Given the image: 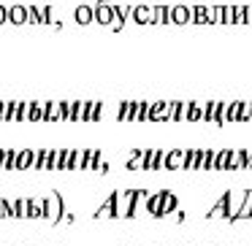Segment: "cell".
I'll use <instances>...</instances> for the list:
<instances>
[{
    "label": "cell",
    "mask_w": 252,
    "mask_h": 246,
    "mask_svg": "<svg viewBox=\"0 0 252 246\" xmlns=\"http://www.w3.org/2000/svg\"><path fill=\"white\" fill-rule=\"evenodd\" d=\"M28 22L30 25H41L38 22V6H28Z\"/></svg>",
    "instance_id": "obj_27"
},
{
    "label": "cell",
    "mask_w": 252,
    "mask_h": 246,
    "mask_svg": "<svg viewBox=\"0 0 252 246\" xmlns=\"http://www.w3.org/2000/svg\"><path fill=\"white\" fill-rule=\"evenodd\" d=\"M28 219H44V197H28Z\"/></svg>",
    "instance_id": "obj_10"
},
{
    "label": "cell",
    "mask_w": 252,
    "mask_h": 246,
    "mask_svg": "<svg viewBox=\"0 0 252 246\" xmlns=\"http://www.w3.org/2000/svg\"><path fill=\"white\" fill-rule=\"evenodd\" d=\"M190 22V6H168V25H187Z\"/></svg>",
    "instance_id": "obj_5"
},
{
    "label": "cell",
    "mask_w": 252,
    "mask_h": 246,
    "mask_svg": "<svg viewBox=\"0 0 252 246\" xmlns=\"http://www.w3.org/2000/svg\"><path fill=\"white\" fill-rule=\"evenodd\" d=\"M244 25H252V6H244Z\"/></svg>",
    "instance_id": "obj_29"
},
{
    "label": "cell",
    "mask_w": 252,
    "mask_h": 246,
    "mask_svg": "<svg viewBox=\"0 0 252 246\" xmlns=\"http://www.w3.org/2000/svg\"><path fill=\"white\" fill-rule=\"evenodd\" d=\"M241 106H244V100L225 103V122H241Z\"/></svg>",
    "instance_id": "obj_11"
},
{
    "label": "cell",
    "mask_w": 252,
    "mask_h": 246,
    "mask_svg": "<svg viewBox=\"0 0 252 246\" xmlns=\"http://www.w3.org/2000/svg\"><path fill=\"white\" fill-rule=\"evenodd\" d=\"M163 168H165V170H179V168H185V149H171V152H165Z\"/></svg>",
    "instance_id": "obj_3"
},
{
    "label": "cell",
    "mask_w": 252,
    "mask_h": 246,
    "mask_svg": "<svg viewBox=\"0 0 252 246\" xmlns=\"http://www.w3.org/2000/svg\"><path fill=\"white\" fill-rule=\"evenodd\" d=\"M6 22H8V8H6V6H0V27H3Z\"/></svg>",
    "instance_id": "obj_28"
},
{
    "label": "cell",
    "mask_w": 252,
    "mask_h": 246,
    "mask_svg": "<svg viewBox=\"0 0 252 246\" xmlns=\"http://www.w3.org/2000/svg\"><path fill=\"white\" fill-rule=\"evenodd\" d=\"M8 22L11 25H25L28 22V6H11L8 8Z\"/></svg>",
    "instance_id": "obj_14"
},
{
    "label": "cell",
    "mask_w": 252,
    "mask_h": 246,
    "mask_svg": "<svg viewBox=\"0 0 252 246\" xmlns=\"http://www.w3.org/2000/svg\"><path fill=\"white\" fill-rule=\"evenodd\" d=\"M176 206H179V197L174 195V192L163 190V203H160V211H158V219L168 217L171 211H176Z\"/></svg>",
    "instance_id": "obj_6"
},
{
    "label": "cell",
    "mask_w": 252,
    "mask_h": 246,
    "mask_svg": "<svg viewBox=\"0 0 252 246\" xmlns=\"http://www.w3.org/2000/svg\"><path fill=\"white\" fill-rule=\"evenodd\" d=\"M41 116H44V100H30L28 122H41Z\"/></svg>",
    "instance_id": "obj_18"
},
{
    "label": "cell",
    "mask_w": 252,
    "mask_h": 246,
    "mask_svg": "<svg viewBox=\"0 0 252 246\" xmlns=\"http://www.w3.org/2000/svg\"><path fill=\"white\" fill-rule=\"evenodd\" d=\"M46 160H49V149H35L33 168H35V170H46Z\"/></svg>",
    "instance_id": "obj_21"
},
{
    "label": "cell",
    "mask_w": 252,
    "mask_h": 246,
    "mask_svg": "<svg viewBox=\"0 0 252 246\" xmlns=\"http://www.w3.org/2000/svg\"><path fill=\"white\" fill-rule=\"evenodd\" d=\"M185 106L187 103H182V100H171V103H168V119L171 122L185 119Z\"/></svg>",
    "instance_id": "obj_16"
},
{
    "label": "cell",
    "mask_w": 252,
    "mask_h": 246,
    "mask_svg": "<svg viewBox=\"0 0 252 246\" xmlns=\"http://www.w3.org/2000/svg\"><path fill=\"white\" fill-rule=\"evenodd\" d=\"M130 19L136 25H152V6H133Z\"/></svg>",
    "instance_id": "obj_7"
},
{
    "label": "cell",
    "mask_w": 252,
    "mask_h": 246,
    "mask_svg": "<svg viewBox=\"0 0 252 246\" xmlns=\"http://www.w3.org/2000/svg\"><path fill=\"white\" fill-rule=\"evenodd\" d=\"M125 168H127V170H138V168H144V149H136V152L130 154V160L125 163Z\"/></svg>",
    "instance_id": "obj_20"
},
{
    "label": "cell",
    "mask_w": 252,
    "mask_h": 246,
    "mask_svg": "<svg viewBox=\"0 0 252 246\" xmlns=\"http://www.w3.org/2000/svg\"><path fill=\"white\" fill-rule=\"evenodd\" d=\"M147 119H149V122H168V103H165V100H158V103H149Z\"/></svg>",
    "instance_id": "obj_4"
},
{
    "label": "cell",
    "mask_w": 252,
    "mask_h": 246,
    "mask_svg": "<svg viewBox=\"0 0 252 246\" xmlns=\"http://www.w3.org/2000/svg\"><path fill=\"white\" fill-rule=\"evenodd\" d=\"M73 19H76L79 25H90V22H93V6H87V3L76 6V8H73Z\"/></svg>",
    "instance_id": "obj_13"
},
{
    "label": "cell",
    "mask_w": 252,
    "mask_h": 246,
    "mask_svg": "<svg viewBox=\"0 0 252 246\" xmlns=\"http://www.w3.org/2000/svg\"><path fill=\"white\" fill-rule=\"evenodd\" d=\"M38 22L41 25L55 22V11H52V6H38Z\"/></svg>",
    "instance_id": "obj_22"
},
{
    "label": "cell",
    "mask_w": 252,
    "mask_h": 246,
    "mask_svg": "<svg viewBox=\"0 0 252 246\" xmlns=\"http://www.w3.org/2000/svg\"><path fill=\"white\" fill-rule=\"evenodd\" d=\"M33 160H35V149H19L14 168H17V170H28V168H33Z\"/></svg>",
    "instance_id": "obj_8"
},
{
    "label": "cell",
    "mask_w": 252,
    "mask_h": 246,
    "mask_svg": "<svg viewBox=\"0 0 252 246\" xmlns=\"http://www.w3.org/2000/svg\"><path fill=\"white\" fill-rule=\"evenodd\" d=\"M228 157H230V149H220V152H214L212 170H225L228 168Z\"/></svg>",
    "instance_id": "obj_17"
},
{
    "label": "cell",
    "mask_w": 252,
    "mask_h": 246,
    "mask_svg": "<svg viewBox=\"0 0 252 246\" xmlns=\"http://www.w3.org/2000/svg\"><path fill=\"white\" fill-rule=\"evenodd\" d=\"M63 211H65V200H63V195L57 190H52L49 195L44 197V219L49 224H60Z\"/></svg>",
    "instance_id": "obj_1"
},
{
    "label": "cell",
    "mask_w": 252,
    "mask_h": 246,
    "mask_svg": "<svg viewBox=\"0 0 252 246\" xmlns=\"http://www.w3.org/2000/svg\"><path fill=\"white\" fill-rule=\"evenodd\" d=\"M201 114H203V103H198V100H190V103L185 106V119L187 122H201Z\"/></svg>",
    "instance_id": "obj_12"
},
{
    "label": "cell",
    "mask_w": 252,
    "mask_h": 246,
    "mask_svg": "<svg viewBox=\"0 0 252 246\" xmlns=\"http://www.w3.org/2000/svg\"><path fill=\"white\" fill-rule=\"evenodd\" d=\"M247 170H252V149H250V163H247Z\"/></svg>",
    "instance_id": "obj_30"
},
{
    "label": "cell",
    "mask_w": 252,
    "mask_h": 246,
    "mask_svg": "<svg viewBox=\"0 0 252 246\" xmlns=\"http://www.w3.org/2000/svg\"><path fill=\"white\" fill-rule=\"evenodd\" d=\"M152 25H168V6H152Z\"/></svg>",
    "instance_id": "obj_19"
},
{
    "label": "cell",
    "mask_w": 252,
    "mask_h": 246,
    "mask_svg": "<svg viewBox=\"0 0 252 246\" xmlns=\"http://www.w3.org/2000/svg\"><path fill=\"white\" fill-rule=\"evenodd\" d=\"M241 122H252V100L241 106Z\"/></svg>",
    "instance_id": "obj_25"
},
{
    "label": "cell",
    "mask_w": 252,
    "mask_h": 246,
    "mask_svg": "<svg viewBox=\"0 0 252 246\" xmlns=\"http://www.w3.org/2000/svg\"><path fill=\"white\" fill-rule=\"evenodd\" d=\"M8 217H11V200L0 197V219H8Z\"/></svg>",
    "instance_id": "obj_24"
},
{
    "label": "cell",
    "mask_w": 252,
    "mask_h": 246,
    "mask_svg": "<svg viewBox=\"0 0 252 246\" xmlns=\"http://www.w3.org/2000/svg\"><path fill=\"white\" fill-rule=\"evenodd\" d=\"M160 203H163V190H160V192H149V195H147V211L152 214V217H158Z\"/></svg>",
    "instance_id": "obj_15"
},
{
    "label": "cell",
    "mask_w": 252,
    "mask_h": 246,
    "mask_svg": "<svg viewBox=\"0 0 252 246\" xmlns=\"http://www.w3.org/2000/svg\"><path fill=\"white\" fill-rule=\"evenodd\" d=\"M117 197H120V192H111V195L106 197V203L93 214V217L95 219H114L117 217Z\"/></svg>",
    "instance_id": "obj_2"
},
{
    "label": "cell",
    "mask_w": 252,
    "mask_h": 246,
    "mask_svg": "<svg viewBox=\"0 0 252 246\" xmlns=\"http://www.w3.org/2000/svg\"><path fill=\"white\" fill-rule=\"evenodd\" d=\"M17 163V149H6V160H3V170H14Z\"/></svg>",
    "instance_id": "obj_23"
},
{
    "label": "cell",
    "mask_w": 252,
    "mask_h": 246,
    "mask_svg": "<svg viewBox=\"0 0 252 246\" xmlns=\"http://www.w3.org/2000/svg\"><path fill=\"white\" fill-rule=\"evenodd\" d=\"M190 22L192 25H212V19H209V6H190Z\"/></svg>",
    "instance_id": "obj_9"
},
{
    "label": "cell",
    "mask_w": 252,
    "mask_h": 246,
    "mask_svg": "<svg viewBox=\"0 0 252 246\" xmlns=\"http://www.w3.org/2000/svg\"><path fill=\"white\" fill-rule=\"evenodd\" d=\"M222 25H233V6H222Z\"/></svg>",
    "instance_id": "obj_26"
}]
</instances>
